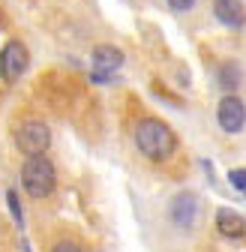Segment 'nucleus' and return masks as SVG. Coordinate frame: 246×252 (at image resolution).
<instances>
[{"mask_svg":"<svg viewBox=\"0 0 246 252\" xmlns=\"http://www.w3.org/2000/svg\"><path fill=\"white\" fill-rule=\"evenodd\" d=\"M135 147L153 162H165L177 150V135L174 129L159 120V117H141L135 123Z\"/></svg>","mask_w":246,"mask_h":252,"instance_id":"obj_1","label":"nucleus"},{"mask_svg":"<svg viewBox=\"0 0 246 252\" xmlns=\"http://www.w3.org/2000/svg\"><path fill=\"white\" fill-rule=\"evenodd\" d=\"M21 186L30 198H48L57 186V171L45 153L27 156V162L21 165Z\"/></svg>","mask_w":246,"mask_h":252,"instance_id":"obj_2","label":"nucleus"},{"mask_svg":"<svg viewBox=\"0 0 246 252\" xmlns=\"http://www.w3.org/2000/svg\"><path fill=\"white\" fill-rule=\"evenodd\" d=\"M15 147L21 153H27V156L45 153L51 147V129H48V123H42V120H24L15 129Z\"/></svg>","mask_w":246,"mask_h":252,"instance_id":"obj_3","label":"nucleus"},{"mask_svg":"<svg viewBox=\"0 0 246 252\" xmlns=\"http://www.w3.org/2000/svg\"><path fill=\"white\" fill-rule=\"evenodd\" d=\"M30 66V54H27V45L12 39L3 45V51H0V75H3L6 84H15Z\"/></svg>","mask_w":246,"mask_h":252,"instance_id":"obj_4","label":"nucleus"},{"mask_svg":"<svg viewBox=\"0 0 246 252\" xmlns=\"http://www.w3.org/2000/svg\"><path fill=\"white\" fill-rule=\"evenodd\" d=\"M195 216H198V195L189 192V189H183L177 192L168 204V219L180 228V231H192L195 225Z\"/></svg>","mask_w":246,"mask_h":252,"instance_id":"obj_5","label":"nucleus"},{"mask_svg":"<svg viewBox=\"0 0 246 252\" xmlns=\"http://www.w3.org/2000/svg\"><path fill=\"white\" fill-rule=\"evenodd\" d=\"M216 120L222 126V132L234 135V132H240L246 126V105L234 96V93H225V96L219 99V108H216Z\"/></svg>","mask_w":246,"mask_h":252,"instance_id":"obj_6","label":"nucleus"},{"mask_svg":"<svg viewBox=\"0 0 246 252\" xmlns=\"http://www.w3.org/2000/svg\"><path fill=\"white\" fill-rule=\"evenodd\" d=\"M90 60H93V81H108L111 72L123 66V51L114 45H96Z\"/></svg>","mask_w":246,"mask_h":252,"instance_id":"obj_7","label":"nucleus"},{"mask_svg":"<svg viewBox=\"0 0 246 252\" xmlns=\"http://www.w3.org/2000/svg\"><path fill=\"white\" fill-rule=\"evenodd\" d=\"M213 18L228 30L246 27V6L240 0H213Z\"/></svg>","mask_w":246,"mask_h":252,"instance_id":"obj_8","label":"nucleus"},{"mask_svg":"<svg viewBox=\"0 0 246 252\" xmlns=\"http://www.w3.org/2000/svg\"><path fill=\"white\" fill-rule=\"evenodd\" d=\"M216 228H219L222 237L240 240V237L246 234V219H243L237 210H231V207H219V210H216Z\"/></svg>","mask_w":246,"mask_h":252,"instance_id":"obj_9","label":"nucleus"},{"mask_svg":"<svg viewBox=\"0 0 246 252\" xmlns=\"http://www.w3.org/2000/svg\"><path fill=\"white\" fill-rule=\"evenodd\" d=\"M219 87L228 90V93L240 87V66L237 63H225V66L219 69Z\"/></svg>","mask_w":246,"mask_h":252,"instance_id":"obj_10","label":"nucleus"},{"mask_svg":"<svg viewBox=\"0 0 246 252\" xmlns=\"http://www.w3.org/2000/svg\"><path fill=\"white\" fill-rule=\"evenodd\" d=\"M6 204H9V210H12V216H15V222L21 225V204H18L15 189H9V192H6Z\"/></svg>","mask_w":246,"mask_h":252,"instance_id":"obj_11","label":"nucleus"},{"mask_svg":"<svg viewBox=\"0 0 246 252\" xmlns=\"http://www.w3.org/2000/svg\"><path fill=\"white\" fill-rule=\"evenodd\" d=\"M228 180H231V186H237V189H240V192H246V171H243V168L228 171Z\"/></svg>","mask_w":246,"mask_h":252,"instance_id":"obj_12","label":"nucleus"},{"mask_svg":"<svg viewBox=\"0 0 246 252\" xmlns=\"http://www.w3.org/2000/svg\"><path fill=\"white\" fill-rule=\"evenodd\" d=\"M51 252H84L75 240H57L54 246H51Z\"/></svg>","mask_w":246,"mask_h":252,"instance_id":"obj_13","label":"nucleus"},{"mask_svg":"<svg viewBox=\"0 0 246 252\" xmlns=\"http://www.w3.org/2000/svg\"><path fill=\"white\" fill-rule=\"evenodd\" d=\"M168 6H171L174 12H189V9L195 6V0H168Z\"/></svg>","mask_w":246,"mask_h":252,"instance_id":"obj_14","label":"nucleus"}]
</instances>
